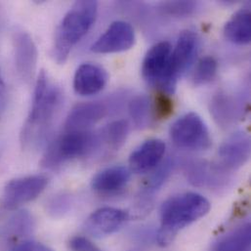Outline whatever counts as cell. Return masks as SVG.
<instances>
[{
  "instance_id": "cell-17",
  "label": "cell",
  "mask_w": 251,
  "mask_h": 251,
  "mask_svg": "<svg viewBox=\"0 0 251 251\" xmlns=\"http://www.w3.org/2000/svg\"><path fill=\"white\" fill-rule=\"evenodd\" d=\"M35 229L33 215L27 210H16L0 226V245H8L14 241L30 236Z\"/></svg>"
},
{
  "instance_id": "cell-10",
  "label": "cell",
  "mask_w": 251,
  "mask_h": 251,
  "mask_svg": "<svg viewBox=\"0 0 251 251\" xmlns=\"http://www.w3.org/2000/svg\"><path fill=\"white\" fill-rule=\"evenodd\" d=\"M13 49L15 69L19 78L28 83L35 75L38 51L30 34L23 29H16L13 33Z\"/></svg>"
},
{
  "instance_id": "cell-4",
  "label": "cell",
  "mask_w": 251,
  "mask_h": 251,
  "mask_svg": "<svg viewBox=\"0 0 251 251\" xmlns=\"http://www.w3.org/2000/svg\"><path fill=\"white\" fill-rule=\"evenodd\" d=\"M99 150L97 133L92 131H66L46 149L41 165L47 169H55L69 160L88 156Z\"/></svg>"
},
{
  "instance_id": "cell-30",
  "label": "cell",
  "mask_w": 251,
  "mask_h": 251,
  "mask_svg": "<svg viewBox=\"0 0 251 251\" xmlns=\"http://www.w3.org/2000/svg\"><path fill=\"white\" fill-rule=\"evenodd\" d=\"M9 251H54L51 248L42 243L33 241H25L18 245L13 246Z\"/></svg>"
},
{
  "instance_id": "cell-12",
  "label": "cell",
  "mask_w": 251,
  "mask_h": 251,
  "mask_svg": "<svg viewBox=\"0 0 251 251\" xmlns=\"http://www.w3.org/2000/svg\"><path fill=\"white\" fill-rule=\"evenodd\" d=\"M105 102H85L75 105L65 122V131H89L111 111Z\"/></svg>"
},
{
  "instance_id": "cell-6",
  "label": "cell",
  "mask_w": 251,
  "mask_h": 251,
  "mask_svg": "<svg viewBox=\"0 0 251 251\" xmlns=\"http://www.w3.org/2000/svg\"><path fill=\"white\" fill-rule=\"evenodd\" d=\"M43 175H28L10 180L3 188L0 205L6 210H15L38 198L48 185Z\"/></svg>"
},
{
  "instance_id": "cell-26",
  "label": "cell",
  "mask_w": 251,
  "mask_h": 251,
  "mask_svg": "<svg viewBox=\"0 0 251 251\" xmlns=\"http://www.w3.org/2000/svg\"><path fill=\"white\" fill-rule=\"evenodd\" d=\"M198 7L195 1H166L158 5V11L169 17H188L195 14Z\"/></svg>"
},
{
  "instance_id": "cell-28",
  "label": "cell",
  "mask_w": 251,
  "mask_h": 251,
  "mask_svg": "<svg viewBox=\"0 0 251 251\" xmlns=\"http://www.w3.org/2000/svg\"><path fill=\"white\" fill-rule=\"evenodd\" d=\"M174 105L169 94L165 92H159L155 98L153 105L151 106V114L157 121H163L169 118L173 113Z\"/></svg>"
},
{
  "instance_id": "cell-29",
  "label": "cell",
  "mask_w": 251,
  "mask_h": 251,
  "mask_svg": "<svg viewBox=\"0 0 251 251\" xmlns=\"http://www.w3.org/2000/svg\"><path fill=\"white\" fill-rule=\"evenodd\" d=\"M70 249L73 251H96V246L87 238L76 236L70 240Z\"/></svg>"
},
{
  "instance_id": "cell-23",
  "label": "cell",
  "mask_w": 251,
  "mask_h": 251,
  "mask_svg": "<svg viewBox=\"0 0 251 251\" xmlns=\"http://www.w3.org/2000/svg\"><path fill=\"white\" fill-rule=\"evenodd\" d=\"M175 167V160L171 157L167 158L162 164L158 165V168H155V171L147 179L145 183L144 190L141 194L140 203L144 202L145 207L150 203L151 196L162 187V185L166 182V180L170 177Z\"/></svg>"
},
{
  "instance_id": "cell-32",
  "label": "cell",
  "mask_w": 251,
  "mask_h": 251,
  "mask_svg": "<svg viewBox=\"0 0 251 251\" xmlns=\"http://www.w3.org/2000/svg\"><path fill=\"white\" fill-rule=\"evenodd\" d=\"M99 251V250H98V251Z\"/></svg>"
},
{
  "instance_id": "cell-7",
  "label": "cell",
  "mask_w": 251,
  "mask_h": 251,
  "mask_svg": "<svg viewBox=\"0 0 251 251\" xmlns=\"http://www.w3.org/2000/svg\"><path fill=\"white\" fill-rule=\"evenodd\" d=\"M199 50V36L190 29L184 30L178 37L175 48L171 52L167 94H173L178 79L188 72L196 60Z\"/></svg>"
},
{
  "instance_id": "cell-5",
  "label": "cell",
  "mask_w": 251,
  "mask_h": 251,
  "mask_svg": "<svg viewBox=\"0 0 251 251\" xmlns=\"http://www.w3.org/2000/svg\"><path fill=\"white\" fill-rule=\"evenodd\" d=\"M172 142L181 149L205 151L212 145L208 128L196 113H189L178 119L170 127Z\"/></svg>"
},
{
  "instance_id": "cell-3",
  "label": "cell",
  "mask_w": 251,
  "mask_h": 251,
  "mask_svg": "<svg viewBox=\"0 0 251 251\" xmlns=\"http://www.w3.org/2000/svg\"><path fill=\"white\" fill-rule=\"evenodd\" d=\"M98 13L96 1H76L59 24L54 38L53 57L62 65L68 60L73 48L86 35L94 25Z\"/></svg>"
},
{
  "instance_id": "cell-2",
  "label": "cell",
  "mask_w": 251,
  "mask_h": 251,
  "mask_svg": "<svg viewBox=\"0 0 251 251\" xmlns=\"http://www.w3.org/2000/svg\"><path fill=\"white\" fill-rule=\"evenodd\" d=\"M210 210V202L198 193H184L167 199L160 206V227L155 234L159 247H168L178 233L204 217Z\"/></svg>"
},
{
  "instance_id": "cell-25",
  "label": "cell",
  "mask_w": 251,
  "mask_h": 251,
  "mask_svg": "<svg viewBox=\"0 0 251 251\" xmlns=\"http://www.w3.org/2000/svg\"><path fill=\"white\" fill-rule=\"evenodd\" d=\"M218 71V62L212 56L202 57L197 64L195 73L193 75V83L196 86L205 85L211 82Z\"/></svg>"
},
{
  "instance_id": "cell-24",
  "label": "cell",
  "mask_w": 251,
  "mask_h": 251,
  "mask_svg": "<svg viewBox=\"0 0 251 251\" xmlns=\"http://www.w3.org/2000/svg\"><path fill=\"white\" fill-rule=\"evenodd\" d=\"M128 112L134 126L138 129H144L151 122V103L148 96L138 95L129 102Z\"/></svg>"
},
{
  "instance_id": "cell-1",
  "label": "cell",
  "mask_w": 251,
  "mask_h": 251,
  "mask_svg": "<svg viewBox=\"0 0 251 251\" xmlns=\"http://www.w3.org/2000/svg\"><path fill=\"white\" fill-rule=\"evenodd\" d=\"M62 99L61 89L51 83L47 74L41 71L35 82L28 115L20 133L23 150L38 147L44 142Z\"/></svg>"
},
{
  "instance_id": "cell-14",
  "label": "cell",
  "mask_w": 251,
  "mask_h": 251,
  "mask_svg": "<svg viewBox=\"0 0 251 251\" xmlns=\"http://www.w3.org/2000/svg\"><path fill=\"white\" fill-rule=\"evenodd\" d=\"M165 143L159 139H149L140 145L129 156V170L147 173L155 169L165 153Z\"/></svg>"
},
{
  "instance_id": "cell-22",
  "label": "cell",
  "mask_w": 251,
  "mask_h": 251,
  "mask_svg": "<svg viewBox=\"0 0 251 251\" xmlns=\"http://www.w3.org/2000/svg\"><path fill=\"white\" fill-rule=\"evenodd\" d=\"M128 132L129 126L125 120L112 122L105 126L100 133H97L99 139V150L103 146H106L109 151H119L125 145Z\"/></svg>"
},
{
  "instance_id": "cell-11",
  "label": "cell",
  "mask_w": 251,
  "mask_h": 251,
  "mask_svg": "<svg viewBox=\"0 0 251 251\" xmlns=\"http://www.w3.org/2000/svg\"><path fill=\"white\" fill-rule=\"evenodd\" d=\"M136 41L132 25L125 21H116L93 43L91 51L97 54L120 53L131 49Z\"/></svg>"
},
{
  "instance_id": "cell-8",
  "label": "cell",
  "mask_w": 251,
  "mask_h": 251,
  "mask_svg": "<svg viewBox=\"0 0 251 251\" xmlns=\"http://www.w3.org/2000/svg\"><path fill=\"white\" fill-rule=\"evenodd\" d=\"M172 47L167 41L154 44L147 52L142 64L143 78L153 86H158L167 93L169 66Z\"/></svg>"
},
{
  "instance_id": "cell-27",
  "label": "cell",
  "mask_w": 251,
  "mask_h": 251,
  "mask_svg": "<svg viewBox=\"0 0 251 251\" xmlns=\"http://www.w3.org/2000/svg\"><path fill=\"white\" fill-rule=\"evenodd\" d=\"M73 198L67 193H61L53 196L46 204L47 213L53 218L64 217L71 210Z\"/></svg>"
},
{
  "instance_id": "cell-20",
  "label": "cell",
  "mask_w": 251,
  "mask_h": 251,
  "mask_svg": "<svg viewBox=\"0 0 251 251\" xmlns=\"http://www.w3.org/2000/svg\"><path fill=\"white\" fill-rule=\"evenodd\" d=\"M224 36L237 45L250 44L251 40V15L249 9H241L226 23Z\"/></svg>"
},
{
  "instance_id": "cell-19",
  "label": "cell",
  "mask_w": 251,
  "mask_h": 251,
  "mask_svg": "<svg viewBox=\"0 0 251 251\" xmlns=\"http://www.w3.org/2000/svg\"><path fill=\"white\" fill-rule=\"evenodd\" d=\"M130 180V170L117 165L99 171L91 181V188L102 195H113L124 190Z\"/></svg>"
},
{
  "instance_id": "cell-13",
  "label": "cell",
  "mask_w": 251,
  "mask_h": 251,
  "mask_svg": "<svg viewBox=\"0 0 251 251\" xmlns=\"http://www.w3.org/2000/svg\"><path fill=\"white\" fill-rule=\"evenodd\" d=\"M129 219V212L115 207H102L87 219L85 228L95 237L110 236L118 232Z\"/></svg>"
},
{
  "instance_id": "cell-18",
  "label": "cell",
  "mask_w": 251,
  "mask_h": 251,
  "mask_svg": "<svg viewBox=\"0 0 251 251\" xmlns=\"http://www.w3.org/2000/svg\"><path fill=\"white\" fill-rule=\"evenodd\" d=\"M187 180L195 187L219 188L227 180V174L219 171L214 164L195 160L185 166Z\"/></svg>"
},
{
  "instance_id": "cell-31",
  "label": "cell",
  "mask_w": 251,
  "mask_h": 251,
  "mask_svg": "<svg viewBox=\"0 0 251 251\" xmlns=\"http://www.w3.org/2000/svg\"><path fill=\"white\" fill-rule=\"evenodd\" d=\"M5 106H6V103H5V99H1L0 98V120L3 116V113H4V110H5Z\"/></svg>"
},
{
  "instance_id": "cell-16",
  "label": "cell",
  "mask_w": 251,
  "mask_h": 251,
  "mask_svg": "<svg viewBox=\"0 0 251 251\" xmlns=\"http://www.w3.org/2000/svg\"><path fill=\"white\" fill-rule=\"evenodd\" d=\"M210 114L218 126L229 128L242 117V102L231 94L219 92L210 101Z\"/></svg>"
},
{
  "instance_id": "cell-21",
  "label": "cell",
  "mask_w": 251,
  "mask_h": 251,
  "mask_svg": "<svg viewBox=\"0 0 251 251\" xmlns=\"http://www.w3.org/2000/svg\"><path fill=\"white\" fill-rule=\"evenodd\" d=\"M251 223H245L219 239L212 251H251Z\"/></svg>"
},
{
  "instance_id": "cell-15",
  "label": "cell",
  "mask_w": 251,
  "mask_h": 251,
  "mask_svg": "<svg viewBox=\"0 0 251 251\" xmlns=\"http://www.w3.org/2000/svg\"><path fill=\"white\" fill-rule=\"evenodd\" d=\"M108 78V74L103 67L94 63H84L75 74V92L84 97L96 95L105 88Z\"/></svg>"
},
{
  "instance_id": "cell-9",
  "label": "cell",
  "mask_w": 251,
  "mask_h": 251,
  "mask_svg": "<svg viewBox=\"0 0 251 251\" xmlns=\"http://www.w3.org/2000/svg\"><path fill=\"white\" fill-rule=\"evenodd\" d=\"M251 157V138L244 131L229 136L220 146L214 166L229 174L242 168Z\"/></svg>"
}]
</instances>
